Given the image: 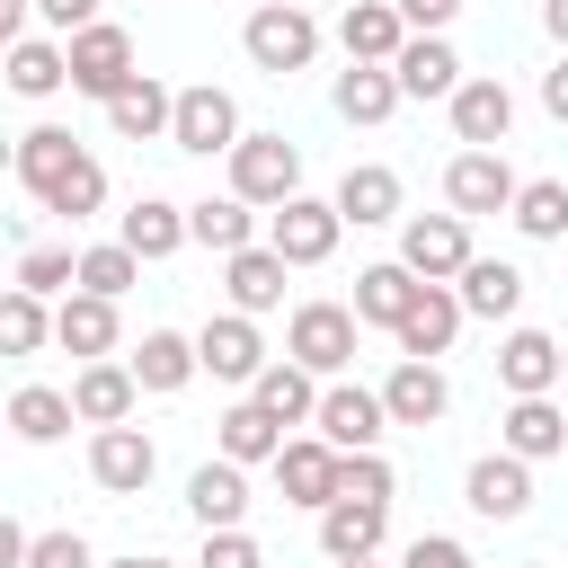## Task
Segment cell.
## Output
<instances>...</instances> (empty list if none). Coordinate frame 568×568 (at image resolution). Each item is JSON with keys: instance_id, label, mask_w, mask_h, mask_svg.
Here are the masks:
<instances>
[{"instance_id": "6da1fadb", "label": "cell", "mask_w": 568, "mask_h": 568, "mask_svg": "<svg viewBox=\"0 0 568 568\" xmlns=\"http://www.w3.org/2000/svg\"><path fill=\"white\" fill-rule=\"evenodd\" d=\"M231 195H240V204H293V195H302V142H284V133H240V151H231Z\"/></svg>"}, {"instance_id": "7a4b0ae2", "label": "cell", "mask_w": 568, "mask_h": 568, "mask_svg": "<svg viewBox=\"0 0 568 568\" xmlns=\"http://www.w3.org/2000/svg\"><path fill=\"white\" fill-rule=\"evenodd\" d=\"M240 44H248V62L257 71H311V53H320V27H311V9H293V0H275V9H248V27H240Z\"/></svg>"}, {"instance_id": "3957f363", "label": "cell", "mask_w": 568, "mask_h": 568, "mask_svg": "<svg viewBox=\"0 0 568 568\" xmlns=\"http://www.w3.org/2000/svg\"><path fill=\"white\" fill-rule=\"evenodd\" d=\"M133 80H142V71H133V36H124L115 18H98V27L71 36V89H80V98H106V106H115Z\"/></svg>"}, {"instance_id": "277c9868", "label": "cell", "mask_w": 568, "mask_h": 568, "mask_svg": "<svg viewBox=\"0 0 568 568\" xmlns=\"http://www.w3.org/2000/svg\"><path fill=\"white\" fill-rule=\"evenodd\" d=\"M399 266H408L417 284L470 275V222H462V213H408V222H399Z\"/></svg>"}, {"instance_id": "5b68a950", "label": "cell", "mask_w": 568, "mask_h": 568, "mask_svg": "<svg viewBox=\"0 0 568 568\" xmlns=\"http://www.w3.org/2000/svg\"><path fill=\"white\" fill-rule=\"evenodd\" d=\"M337 231H346V213H337V204H320V195H293V204H275V222H266V248H275L284 266H320V257L337 248Z\"/></svg>"}, {"instance_id": "8992f818", "label": "cell", "mask_w": 568, "mask_h": 568, "mask_svg": "<svg viewBox=\"0 0 568 568\" xmlns=\"http://www.w3.org/2000/svg\"><path fill=\"white\" fill-rule=\"evenodd\" d=\"M284 346H293L302 373H346V364H355V311H346V302H302Z\"/></svg>"}, {"instance_id": "52a82bcc", "label": "cell", "mask_w": 568, "mask_h": 568, "mask_svg": "<svg viewBox=\"0 0 568 568\" xmlns=\"http://www.w3.org/2000/svg\"><path fill=\"white\" fill-rule=\"evenodd\" d=\"M169 142H178V151H195V160L240 151V106H231L213 80H195V89H178V124H169Z\"/></svg>"}, {"instance_id": "ba28073f", "label": "cell", "mask_w": 568, "mask_h": 568, "mask_svg": "<svg viewBox=\"0 0 568 568\" xmlns=\"http://www.w3.org/2000/svg\"><path fill=\"white\" fill-rule=\"evenodd\" d=\"M444 195H453V213L470 222V213H515V169H506V151H462L453 169H444Z\"/></svg>"}, {"instance_id": "9c48e42d", "label": "cell", "mask_w": 568, "mask_h": 568, "mask_svg": "<svg viewBox=\"0 0 568 568\" xmlns=\"http://www.w3.org/2000/svg\"><path fill=\"white\" fill-rule=\"evenodd\" d=\"M337 453H373L382 444V426H390V408H382V390H364V382H337V390H320V417H311Z\"/></svg>"}, {"instance_id": "30bf717a", "label": "cell", "mask_w": 568, "mask_h": 568, "mask_svg": "<svg viewBox=\"0 0 568 568\" xmlns=\"http://www.w3.org/2000/svg\"><path fill=\"white\" fill-rule=\"evenodd\" d=\"M195 355H204L213 382H257V373H266V346H257V320H248V311L204 320V328H195Z\"/></svg>"}, {"instance_id": "8fae6325", "label": "cell", "mask_w": 568, "mask_h": 568, "mask_svg": "<svg viewBox=\"0 0 568 568\" xmlns=\"http://www.w3.org/2000/svg\"><path fill=\"white\" fill-rule=\"evenodd\" d=\"M497 382H506L515 399H550V382H568V346L541 337V328H515V337L497 346Z\"/></svg>"}, {"instance_id": "7c38bea8", "label": "cell", "mask_w": 568, "mask_h": 568, "mask_svg": "<svg viewBox=\"0 0 568 568\" xmlns=\"http://www.w3.org/2000/svg\"><path fill=\"white\" fill-rule=\"evenodd\" d=\"M151 470H160V453H151V435H142V426H98V444H89V479H98V488L142 497V488H151Z\"/></svg>"}, {"instance_id": "4fadbf2b", "label": "cell", "mask_w": 568, "mask_h": 568, "mask_svg": "<svg viewBox=\"0 0 568 568\" xmlns=\"http://www.w3.org/2000/svg\"><path fill=\"white\" fill-rule=\"evenodd\" d=\"M337 44H346V62H399L408 53V18H399V0H355L346 18H337Z\"/></svg>"}, {"instance_id": "5bb4252c", "label": "cell", "mask_w": 568, "mask_h": 568, "mask_svg": "<svg viewBox=\"0 0 568 568\" xmlns=\"http://www.w3.org/2000/svg\"><path fill=\"white\" fill-rule=\"evenodd\" d=\"M275 479H284V497H293V506H337L346 453H337L328 435H311V444H284V453H275Z\"/></svg>"}, {"instance_id": "9a60e30c", "label": "cell", "mask_w": 568, "mask_h": 568, "mask_svg": "<svg viewBox=\"0 0 568 568\" xmlns=\"http://www.w3.org/2000/svg\"><path fill=\"white\" fill-rule=\"evenodd\" d=\"M462 497H470V515H488V524H515V515L532 506V470H524L515 453H488V462H470Z\"/></svg>"}, {"instance_id": "2e32d148", "label": "cell", "mask_w": 568, "mask_h": 568, "mask_svg": "<svg viewBox=\"0 0 568 568\" xmlns=\"http://www.w3.org/2000/svg\"><path fill=\"white\" fill-rule=\"evenodd\" d=\"M80 160H89V151H80L62 124H27V133H18V186H27L36 204H44V195H53V186H62Z\"/></svg>"}, {"instance_id": "e0dca14e", "label": "cell", "mask_w": 568, "mask_h": 568, "mask_svg": "<svg viewBox=\"0 0 568 568\" xmlns=\"http://www.w3.org/2000/svg\"><path fill=\"white\" fill-rule=\"evenodd\" d=\"M53 346L80 355V364H106V346H115V302H106V293H62V311H53Z\"/></svg>"}, {"instance_id": "ac0fdd59", "label": "cell", "mask_w": 568, "mask_h": 568, "mask_svg": "<svg viewBox=\"0 0 568 568\" xmlns=\"http://www.w3.org/2000/svg\"><path fill=\"white\" fill-rule=\"evenodd\" d=\"M506 124H515L506 80H462V89H453V133H462L470 151H497V142H506Z\"/></svg>"}, {"instance_id": "d6986e66", "label": "cell", "mask_w": 568, "mask_h": 568, "mask_svg": "<svg viewBox=\"0 0 568 568\" xmlns=\"http://www.w3.org/2000/svg\"><path fill=\"white\" fill-rule=\"evenodd\" d=\"M195 373H204L195 337H178V328H142V346H133V382H142V390L169 399V390H186Z\"/></svg>"}, {"instance_id": "ffe728a7", "label": "cell", "mask_w": 568, "mask_h": 568, "mask_svg": "<svg viewBox=\"0 0 568 568\" xmlns=\"http://www.w3.org/2000/svg\"><path fill=\"white\" fill-rule=\"evenodd\" d=\"M382 408H390V426H435V417L453 408V382H444L435 364H408V355H399V373L382 382Z\"/></svg>"}, {"instance_id": "44dd1931", "label": "cell", "mask_w": 568, "mask_h": 568, "mask_svg": "<svg viewBox=\"0 0 568 568\" xmlns=\"http://www.w3.org/2000/svg\"><path fill=\"white\" fill-rule=\"evenodd\" d=\"M417 293H426V284H417L399 257H390V266H364V275H355V320H373V328L399 337V320L417 311Z\"/></svg>"}, {"instance_id": "7402d4cb", "label": "cell", "mask_w": 568, "mask_h": 568, "mask_svg": "<svg viewBox=\"0 0 568 568\" xmlns=\"http://www.w3.org/2000/svg\"><path fill=\"white\" fill-rule=\"evenodd\" d=\"M453 328H462V293L426 284V293H417V311L399 320V355H408V364H435V355L453 346Z\"/></svg>"}, {"instance_id": "603a6c76", "label": "cell", "mask_w": 568, "mask_h": 568, "mask_svg": "<svg viewBox=\"0 0 568 568\" xmlns=\"http://www.w3.org/2000/svg\"><path fill=\"white\" fill-rule=\"evenodd\" d=\"M133 399H142L133 364H80V382H71V408H80L89 426H124V417H133Z\"/></svg>"}, {"instance_id": "cb8c5ba5", "label": "cell", "mask_w": 568, "mask_h": 568, "mask_svg": "<svg viewBox=\"0 0 568 568\" xmlns=\"http://www.w3.org/2000/svg\"><path fill=\"white\" fill-rule=\"evenodd\" d=\"M186 506H195L204 532H240V515H248V479H240V462H204V470L186 479Z\"/></svg>"}, {"instance_id": "d4e9b609", "label": "cell", "mask_w": 568, "mask_h": 568, "mask_svg": "<svg viewBox=\"0 0 568 568\" xmlns=\"http://www.w3.org/2000/svg\"><path fill=\"white\" fill-rule=\"evenodd\" d=\"M382 515H390V506H355V497H337V506H320V550H328L337 568H355V559H373V550H382Z\"/></svg>"}, {"instance_id": "484cf974", "label": "cell", "mask_w": 568, "mask_h": 568, "mask_svg": "<svg viewBox=\"0 0 568 568\" xmlns=\"http://www.w3.org/2000/svg\"><path fill=\"white\" fill-rule=\"evenodd\" d=\"M195 231H186V204H169V195H142L133 213H124V248L151 266V257H178Z\"/></svg>"}, {"instance_id": "4316f807", "label": "cell", "mask_w": 568, "mask_h": 568, "mask_svg": "<svg viewBox=\"0 0 568 568\" xmlns=\"http://www.w3.org/2000/svg\"><path fill=\"white\" fill-rule=\"evenodd\" d=\"M399 98H408V89H399V71H382V62H346V71H337V115H346V124H382Z\"/></svg>"}, {"instance_id": "83f0119b", "label": "cell", "mask_w": 568, "mask_h": 568, "mask_svg": "<svg viewBox=\"0 0 568 568\" xmlns=\"http://www.w3.org/2000/svg\"><path fill=\"white\" fill-rule=\"evenodd\" d=\"M346 222H399V169H382V160H364V169H346L337 178V195H328Z\"/></svg>"}, {"instance_id": "f1b7e54d", "label": "cell", "mask_w": 568, "mask_h": 568, "mask_svg": "<svg viewBox=\"0 0 568 568\" xmlns=\"http://www.w3.org/2000/svg\"><path fill=\"white\" fill-rule=\"evenodd\" d=\"M390 71H399V89H408V98H453V89H462V62H453V44H444V36H408V53H399Z\"/></svg>"}, {"instance_id": "f546056e", "label": "cell", "mask_w": 568, "mask_h": 568, "mask_svg": "<svg viewBox=\"0 0 568 568\" xmlns=\"http://www.w3.org/2000/svg\"><path fill=\"white\" fill-rule=\"evenodd\" d=\"M248 399L275 417V426H302V417H320V390H311V373L284 355V364H266L257 382H248Z\"/></svg>"}, {"instance_id": "4dcf8cb0", "label": "cell", "mask_w": 568, "mask_h": 568, "mask_svg": "<svg viewBox=\"0 0 568 568\" xmlns=\"http://www.w3.org/2000/svg\"><path fill=\"white\" fill-rule=\"evenodd\" d=\"M71 80V44H44V36H18L9 44V89L18 98H53Z\"/></svg>"}, {"instance_id": "1f68e13d", "label": "cell", "mask_w": 568, "mask_h": 568, "mask_svg": "<svg viewBox=\"0 0 568 568\" xmlns=\"http://www.w3.org/2000/svg\"><path fill=\"white\" fill-rule=\"evenodd\" d=\"M106 124H115L124 142H151V133H169V124H178V98H169V89H160V80L142 71V80H133V89H124V98L106 106Z\"/></svg>"}, {"instance_id": "d6a6232c", "label": "cell", "mask_w": 568, "mask_h": 568, "mask_svg": "<svg viewBox=\"0 0 568 568\" xmlns=\"http://www.w3.org/2000/svg\"><path fill=\"white\" fill-rule=\"evenodd\" d=\"M222 284H231V302L257 320V311H275V302H284V257H275V248H240V257L222 266Z\"/></svg>"}, {"instance_id": "836d02e7", "label": "cell", "mask_w": 568, "mask_h": 568, "mask_svg": "<svg viewBox=\"0 0 568 568\" xmlns=\"http://www.w3.org/2000/svg\"><path fill=\"white\" fill-rule=\"evenodd\" d=\"M275 453H284V426H275L257 399L222 408V462H240V470H248V462H275Z\"/></svg>"}, {"instance_id": "e575fe53", "label": "cell", "mask_w": 568, "mask_h": 568, "mask_svg": "<svg viewBox=\"0 0 568 568\" xmlns=\"http://www.w3.org/2000/svg\"><path fill=\"white\" fill-rule=\"evenodd\" d=\"M506 453H515V462L568 453V417H559L550 399H515V408H506Z\"/></svg>"}, {"instance_id": "d590c367", "label": "cell", "mask_w": 568, "mask_h": 568, "mask_svg": "<svg viewBox=\"0 0 568 568\" xmlns=\"http://www.w3.org/2000/svg\"><path fill=\"white\" fill-rule=\"evenodd\" d=\"M186 231H195L204 248L240 257V248H248V231H257V213H248L240 195H204V204H186Z\"/></svg>"}, {"instance_id": "8d00e7d4", "label": "cell", "mask_w": 568, "mask_h": 568, "mask_svg": "<svg viewBox=\"0 0 568 568\" xmlns=\"http://www.w3.org/2000/svg\"><path fill=\"white\" fill-rule=\"evenodd\" d=\"M462 311H479V320L524 311V275H515L506 257H470V275H462Z\"/></svg>"}, {"instance_id": "74e56055", "label": "cell", "mask_w": 568, "mask_h": 568, "mask_svg": "<svg viewBox=\"0 0 568 568\" xmlns=\"http://www.w3.org/2000/svg\"><path fill=\"white\" fill-rule=\"evenodd\" d=\"M71 417H80V408H71V390H44V382H27V390L9 399V426H18L27 444H53V435H71Z\"/></svg>"}, {"instance_id": "f35d334b", "label": "cell", "mask_w": 568, "mask_h": 568, "mask_svg": "<svg viewBox=\"0 0 568 568\" xmlns=\"http://www.w3.org/2000/svg\"><path fill=\"white\" fill-rule=\"evenodd\" d=\"M515 231H524V240H568V186H559V178H532V186L515 195Z\"/></svg>"}, {"instance_id": "ab89813d", "label": "cell", "mask_w": 568, "mask_h": 568, "mask_svg": "<svg viewBox=\"0 0 568 568\" xmlns=\"http://www.w3.org/2000/svg\"><path fill=\"white\" fill-rule=\"evenodd\" d=\"M133 275H142V257H133L124 240H106V248H80V293H106V302H124V293H133Z\"/></svg>"}, {"instance_id": "60d3db41", "label": "cell", "mask_w": 568, "mask_h": 568, "mask_svg": "<svg viewBox=\"0 0 568 568\" xmlns=\"http://www.w3.org/2000/svg\"><path fill=\"white\" fill-rule=\"evenodd\" d=\"M44 337H53L44 293H18V284H9V302H0V346H9V355H36Z\"/></svg>"}, {"instance_id": "b9f144b4", "label": "cell", "mask_w": 568, "mask_h": 568, "mask_svg": "<svg viewBox=\"0 0 568 568\" xmlns=\"http://www.w3.org/2000/svg\"><path fill=\"white\" fill-rule=\"evenodd\" d=\"M98 204H106V169H98V160H80V169L44 195V213H62V222H89Z\"/></svg>"}, {"instance_id": "7bdbcfd3", "label": "cell", "mask_w": 568, "mask_h": 568, "mask_svg": "<svg viewBox=\"0 0 568 568\" xmlns=\"http://www.w3.org/2000/svg\"><path fill=\"white\" fill-rule=\"evenodd\" d=\"M62 284H80L71 248H18V293H62Z\"/></svg>"}, {"instance_id": "ee69618b", "label": "cell", "mask_w": 568, "mask_h": 568, "mask_svg": "<svg viewBox=\"0 0 568 568\" xmlns=\"http://www.w3.org/2000/svg\"><path fill=\"white\" fill-rule=\"evenodd\" d=\"M337 497H355V506H390V462H382V453H346Z\"/></svg>"}, {"instance_id": "f6af8a7d", "label": "cell", "mask_w": 568, "mask_h": 568, "mask_svg": "<svg viewBox=\"0 0 568 568\" xmlns=\"http://www.w3.org/2000/svg\"><path fill=\"white\" fill-rule=\"evenodd\" d=\"M27 568H98V559H89V541H80V532H36Z\"/></svg>"}, {"instance_id": "bcb514c9", "label": "cell", "mask_w": 568, "mask_h": 568, "mask_svg": "<svg viewBox=\"0 0 568 568\" xmlns=\"http://www.w3.org/2000/svg\"><path fill=\"white\" fill-rule=\"evenodd\" d=\"M195 568H266V559H257L248 532H204V559H195Z\"/></svg>"}, {"instance_id": "7dc6e473", "label": "cell", "mask_w": 568, "mask_h": 568, "mask_svg": "<svg viewBox=\"0 0 568 568\" xmlns=\"http://www.w3.org/2000/svg\"><path fill=\"white\" fill-rule=\"evenodd\" d=\"M399 568H479V559H470V550H462V541H444V532H417V541H408V559H399Z\"/></svg>"}, {"instance_id": "c3c4849f", "label": "cell", "mask_w": 568, "mask_h": 568, "mask_svg": "<svg viewBox=\"0 0 568 568\" xmlns=\"http://www.w3.org/2000/svg\"><path fill=\"white\" fill-rule=\"evenodd\" d=\"M36 18L62 27V36H80V27H98V0H36Z\"/></svg>"}, {"instance_id": "681fc988", "label": "cell", "mask_w": 568, "mask_h": 568, "mask_svg": "<svg viewBox=\"0 0 568 568\" xmlns=\"http://www.w3.org/2000/svg\"><path fill=\"white\" fill-rule=\"evenodd\" d=\"M453 9H462V0H399L408 36H435V27H453Z\"/></svg>"}, {"instance_id": "f907efd6", "label": "cell", "mask_w": 568, "mask_h": 568, "mask_svg": "<svg viewBox=\"0 0 568 568\" xmlns=\"http://www.w3.org/2000/svg\"><path fill=\"white\" fill-rule=\"evenodd\" d=\"M541 106H550V115H559V124H568V53H559V62H550V71H541Z\"/></svg>"}, {"instance_id": "816d5d0a", "label": "cell", "mask_w": 568, "mask_h": 568, "mask_svg": "<svg viewBox=\"0 0 568 568\" xmlns=\"http://www.w3.org/2000/svg\"><path fill=\"white\" fill-rule=\"evenodd\" d=\"M541 27H550V36L568 44V0H541Z\"/></svg>"}, {"instance_id": "f5cc1de1", "label": "cell", "mask_w": 568, "mask_h": 568, "mask_svg": "<svg viewBox=\"0 0 568 568\" xmlns=\"http://www.w3.org/2000/svg\"><path fill=\"white\" fill-rule=\"evenodd\" d=\"M115 568H169V559H115Z\"/></svg>"}, {"instance_id": "db71d44e", "label": "cell", "mask_w": 568, "mask_h": 568, "mask_svg": "<svg viewBox=\"0 0 568 568\" xmlns=\"http://www.w3.org/2000/svg\"><path fill=\"white\" fill-rule=\"evenodd\" d=\"M9 9H36V0H9Z\"/></svg>"}, {"instance_id": "11a10c76", "label": "cell", "mask_w": 568, "mask_h": 568, "mask_svg": "<svg viewBox=\"0 0 568 568\" xmlns=\"http://www.w3.org/2000/svg\"><path fill=\"white\" fill-rule=\"evenodd\" d=\"M355 568H382V559H355Z\"/></svg>"}, {"instance_id": "9f6ffc18", "label": "cell", "mask_w": 568, "mask_h": 568, "mask_svg": "<svg viewBox=\"0 0 568 568\" xmlns=\"http://www.w3.org/2000/svg\"><path fill=\"white\" fill-rule=\"evenodd\" d=\"M524 568H541V559H524Z\"/></svg>"}, {"instance_id": "6f0895ef", "label": "cell", "mask_w": 568, "mask_h": 568, "mask_svg": "<svg viewBox=\"0 0 568 568\" xmlns=\"http://www.w3.org/2000/svg\"><path fill=\"white\" fill-rule=\"evenodd\" d=\"M257 9H275V0H257Z\"/></svg>"}]
</instances>
